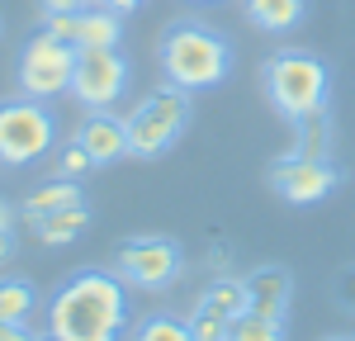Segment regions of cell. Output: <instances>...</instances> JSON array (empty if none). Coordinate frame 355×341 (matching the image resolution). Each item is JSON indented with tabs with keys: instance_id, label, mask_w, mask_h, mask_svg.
Listing matches in <instances>:
<instances>
[{
	"instance_id": "obj_1",
	"label": "cell",
	"mask_w": 355,
	"mask_h": 341,
	"mask_svg": "<svg viewBox=\"0 0 355 341\" xmlns=\"http://www.w3.org/2000/svg\"><path fill=\"white\" fill-rule=\"evenodd\" d=\"M48 332L57 341H123L128 289L114 270H76L48 299Z\"/></svg>"
},
{
	"instance_id": "obj_2",
	"label": "cell",
	"mask_w": 355,
	"mask_h": 341,
	"mask_svg": "<svg viewBox=\"0 0 355 341\" xmlns=\"http://www.w3.org/2000/svg\"><path fill=\"white\" fill-rule=\"evenodd\" d=\"M157 62H162L166 85H180V90H218L232 76V38L223 28L204 24V19H175L162 28L157 38Z\"/></svg>"
},
{
	"instance_id": "obj_3",
	"label": "cell",
	"mask_w": 355,
	"mask_h": 341,
	"mask_svg": "<svg viewBox=\"0 0 355 341\" xmlns=\"http://www.w3.org/2000/svg\"><path fill=\"white\" fill-rule=\"evenodd\" d=\"M261 90L284 123H303L331 105V67L308 48H279L261 67Z\"/></svg>"
},
{
	"instance_id": "obj_4",
	"label": "cell",
	"mask_w": 355,
	"mask_h": 341,
	"mask_svg": "<svg viewBox=\"0 0 355 341\" xmlns=\"http://www.w3.org/2000/svg\"><path fill=\"white\" fill-rule=\"evenodd\" d=\"M128 123V157L137 161H157L175 142L185 138V128L194 123V95L180 85H162L147 100H137V110L123 119Z\"/></svg>"
},
{
	"instance_id": "obj_5",
	"label": "cell",
	"mask_w": 355,
	"mask_h": 341,
	"mask_svg": "<svg viewBox=\"0 0 355 341\" xmlns=\"http://www.w3.org/2000/svg\"><path fill=\"white\" fill-rule=\"evenodd\" d=\"M57 142V119L43 100L19 95V100H0V166H33L53 152Z\"/></svg>"
},
{
	"instance_id": "obj_6",
	"label": "cell",
	"mask_w": 355,
	"mask_h": 341,
	"mask_svg": "<svg viewBox=\"0 0 355 341\" xmlns=\"http://www.w3.org/2000/svg\"><path fill=\"white\" fill-rule=\"evenodd\" d=\"M114 275L133 289H147V294H162L185 275V247L166 232H137L128 242H119L114 252Z\"/></svg>"
},
{
	"instance_id": "obj_7",
	"label": "cell",
	"mask_w": 355,
	"mask_h": 341,
	"mask_svg": "<svg viewBox=\"0 0 355 341\" xmlns=\"http://www.w3.org/2000/svg\"><path fill=\"white\" fill-rule=\"evenodd\" d=\"M71 71H76V48L67 38H57L53 28H38L28 33L24 48H19V67H15V81L19 95L33 100H57L71 90Z\"/></svg>"
},
{
	"instance_id": "obj_8",
	"label": "cell",
	"mask_w": 355,
	"mask_h": 341,
	"mask_svg": "<svg viewBox=\"0 0 355 341\" xmlns=\"http://www.w3.org/2000/svg\"><path fill=\"white\" fill-rule=\"evenodd\" d=\"M128 81H133V67H128V57L119 48H81L67 95L81 110H110L114 100H123Z\"/></svg>"
},
{
	"instance_id": "obj_9",
	"label": "cell",
	"mask_w": 355,
	"mask_h": 341,
	"mask_svg": "<svg viewBox=\"0 0 355 341\" xmlns=\"http://www.w3.org/2000/svg\"><path fill=\"white\" fill-rule=\"evenodd\" d=\"M266 180H270V190L284 204H294V209H308V204H322V199L341 185V166L331 161V157H303V152H284V157H275L270 170H266Z\"/></svg>"
},
{
	"instance_id": "obj_10",
	"label": "cell",
	"mask_w": 355,
	"mask_h": 341,
	"mask_svg": "<svg viewBox=\"0 0 355 341\" xmlns=\"http://www.w3.org/2000/svg\"><path fill=\"white\" fill-rule=\"evenodd\" d=\"M43 28H53L57 38H67L76 53H81V48H119V38H123V15H114L105 5H85L76 15H53Z\"/></svg>"
},
{
	"instance_id": "obj_11",
	"label": "cell",
	"mask_w": 355,
	"mask_h": 341,
	"mask_svg": "<svg viewBox=\"0 0 355 341\" xmlns=\"http://www.w3.org/2000/svg\"><path fill=\"white\" fill-rule=\"evenodd\" d=\"M242 280H246V308L289 322V308H294V275H289V265H256Z\"/></svg>"
},
{
	"instance_id": "obj_12",
	"label": "cell",
	"mask_w": 355,
	"mask_h": 341,
	"mask_svg": "<svg viewBox=\"0 0 355 341\" xmlns=\"http://www.w3.org/2000/svg\"><path fill=\"white\" fill-rule=\"evenodd\" d=\"M76 142L90 152L95 166H114V161L128 157V123L110 110H90L81 119V128H76Z\"/></svg>"
},
{
	"instance_id": "obj_13",
	"label": "cell",
	"mask_w": 355,
	"mask_h": 341,
	"mask_svg": "<svg viewBox=\"0 0 355 341\" xmlns=\"http://www.w3.org/2000/svg\"><path fill=\"white\" fill-rule=\"evenodd\" d=\"M24 227L43 242V247H67V242H76L85 227H90V209H85V204H71V209H57V213L24 218Z\"/></svg>"
},
{
	"instance_id": "obj_14",
	"label": "cell",
	"mask_w": 355,
	"mask_h": 341,
	"mask_svg": "<svg viewBox=\"0 0 355 341\" xmlns=\"http://www.w3.org/2000/svg\"><path fill=\"white\" fill-rule=\"evenodd\" d=\"M242 15L261 33H289L308 19V0H242Z\"/></svg>"
},
{
	"instance_id": "obj_15",
	"label": "cell",
	"mask_w": 355,
	"mask_h": 341,
	"mask_svg": "<svg viewBox=\"0 0 355 341\" xmlns=\"http://www.w3.org/2000/svg\"><path fill=\"white\" fill-rule=\"evenodd\" d=\"M71 204H85V195H81V180H67V175H57V180H48V185H38V190H33V195L24 199L19 218L57 213V209H71Z\"/></svg>"
},
{
	"instance_id": "obj_16",
	"label": "cell",
	"mask_w": 355,
	"mask_h": 341,
	"mask_svg": "<svg viewBox=\"0 0 355 341\" xmlns=\"http://www.w3.org/2000/svg\"><path fill=\"white\" fill-rule=\"evenodd\" d=\"M38 308V289L24 275H0V322H28Z\"/></svg>"
},
{
	"instance_id": "obj_17",
	"label": "cell",
	"mask_w": 355,
	"mask_h": 341,
	"mask_svg": "<svg viewBox=\"0 0 355 341\" xmlns=\"http://www.w3.org/2000/svg\"><path fill=\"white\" fill-rule=\"evenodd\" d=\"M199 304H204V308H218L223 317H242L246 313V280L223 275V280H214L204 294H199Z\"/></svg>"
},
{
	"instance_id": "obj_18",
	"label": "cell",
	"mask_w": 355,
	"mask_h": 341,
	"mask_svg": "<svg viewBox=\"0 0 355 341\" xmlns=\"http://www.w3.org/2000/svg\"><path fill=\"white\" fill-rule=\"evenodd\" d=\"M227 341H284V322H279V317H266V313H251V308H246L242 317H232Z\"/></svg>"
},
{
	"instance_id": "obj_19",
	"label": "cell",
	"mask_w": 355,
	"mask_h": 341,
	"mask_svg": "<svg viewBox=\"0 0 355 341\" xmlns=\"http://www.w3.org/2000/svg\"><path fill=\"white\" fill-rule=\"evenodd\" d=\"M294 133H299L294 152H303V157H331V119L327 114H313V119L294 123Z\"/></svg>"
},
{
	"instance_id": "obj_20",
	"label": "cell",
	"mask_w": 355,
	"mask_h": 341,
	"mask_svg": "<svg viewBox=\"0 0 355 341\" xmlns=\"http://www.w3.org/2000/svg\"><path fill=\"white\" fill-rule=\"evenodd\" d=\"M133 341H194L190 322L185 317H171V313H152L133 327Z\"/></svg>"
},
{
	"instance_id": "obj_21",
	"label": "cell",
	"mask_w": 355,
	"mask_h": 341,
	"mask_svg": "<svg viewBox=\"0 0 355 341\" xmlns=\"http://www.w3.org/2000/svg\"><path fill=\"white\" fill-rule=\"evenodd\" d=\"M185 322H190L194 341H227V327H232V317H223L218 308H204V304H194V313Z\"/></svg>"
},
{
	"instance_id": "obj_22",
	"label": "cell",
	"mask_w": 355,
	"mask_h": 341,
	"mask_svg": "<svg viewBox=\"0 0 355 341\" xmlns=\"http://www.w3.org/2000/svg\"><path fill=\"white\" fill-rule=\"evenodd\" d=\"M90 166H95V161H90V152H85L76 138H71L67 147H62V152H57V175H67V180H81Z\"/></svg>"
},
{
	"instance_id": "obj_23",
	"label": "cell",
	"mask_w": 355,
	"mask_h": 341,
	"mask_svg": "<svg viewBox=\"0 0 355 341\" xmlns=\"http://www.w3.org/2000/svg\"><path fill=\"white\" fill-rule=\"evenodd\" d=\"M85 5H95V0H38V10H43L48 19H53V15H76Z\"/></svg>"
},
{
	"instance_id": "obj_24",
	"label": "cell",
	"mask_w": 355,
	"mask_h": 341,
	"mask_svg": "<svg viewBox=\"0 0 355 341\" xmlns=\"http://www.w3.org/2000/svg\"><path fill=\"white\" fill-rule=\"evenodd\" d=\"M19 256V237H15V227H0V265H10Z\"/></svg>"
},
{
	"instance_id": "obj_25",
	"label": "cell",
	"mask_w": 355,
	"mask_h": 341,
	"mask_svg": "<svg viewBox=\"0 0 355 341\" xmlns=\"http://www.w3.org/2000/svg\"><path fill=\"white\" fill-rule=\"evenodd\" d=\"M38 332H28V322H0V341H33Z\"/></svg>"
},
{
	"instance_id": "obj_26",
	"label": "cell",
	"mask_w": 355,
	"mask_h": 341,
	"mask_svg": "<svg viewBox=\"0 0 355 341\" xmlns=\"http://www.w3.org/2000/svg\"><path fill=\"white\" fill-rule=\"evenodd\" d=\"M336 299H341V304L355 313V270H346V275L336 280Z\"/></svg>"
},
{
	"instance_id": "obj_27",
	"label": "cell",
	"mask_w": 355,
	"mask_h": 341,
	"mask_svg": "<svg viewBox=\"0 0 355 341\" xmlns=\"http://www.w3.org/2000/svg\"><path fill=\"white\" fill-rule=\"evenodd\" d=\"M95 5H105V10H114V15H133V10L147 5V0H95Z\"/></svg>"
},
{
	"instance_id": "obj_28",
	"label": "cell",
	"mask_w": 355,
	"mask_h": 341,
	"mask_svg": "<svg viewBox=\"0 0 355 341\" xmlns=\"http://www.w3.org/2000/svg\"><path fill=\"white\" fill-rule=\"evenodd\" d=\"M19 223V209H15V204H5V199H0V227H15Z\"/></svg>"
},
{
	"instance_id": "obj_29",
	"label": "cell",
	"mask_w": 355,
	"mask_h": 341,
	"mask_svg": "<svg viewBox=\"0 0 355 341\" xmlns=\"http://www.w3.org/2000/svg\"><path fill=\"white\" fill-rule=\"evenodd\" d=\"M33 341H57V337H53V332H43V337H33Z\"/></svg>"
},
{
	"instance_id": "obj_30",
	"label": "cell",
	"mask_w": 355,
	"mask_h": 341,
	"mask_svg": "<svg viewBox=\"0 0 355 341\" xmlns=\"http://www.w3.org/2000/svg\"><path fill=\"white\" fill-rule=\"evenodd\" d=\"M194 5H218V0H194Z\"/></svg>"
},
{
	"instance_id": "obj_31",
	"label": "cell",
	"mask_w": 355,
	"mask_h": 341,
	"mask_svg": "<svg viewBox=\"0 0 355 341\" xmlns=\"http://www.w3.org/2000/svg\"><path fill=\"white\" fill-rule=\"evenodd\" d=\"M327 341H355V337H327Z\"/></svg>"
}]
</instances>
